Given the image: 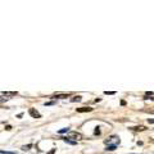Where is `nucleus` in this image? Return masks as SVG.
I'll use <instances>...</instances> for the list:
<instances>
[{"mask_svg":"<svg viewBox=\"0 0 154 154\" xmlns=\"http://www.w3.org/2000/svg\"><path fill=\"white\" fill-rule=\"evenodd\" d=\"M134 131H145L146 127L145 126H136V127H132Z\"/></svg>","mask_w":154,"mask_h":154,"instance_id":"20e7f679","label":"nucleus"},{"mask_svg":"<svg viewBox=\"0 0 154 154\" xmlns=\"http://www.w3.org/2000/svg\"><path fill=\"white\" fill-rule=\"evenodd\" d=\"M145 112H149V113H154V107H152V108H149V109H144Z\"/></svg>","mask_w":154,"mask_h":154,"instance_id":"1a4fd4ad","label":"nucleus"},{"mask_svg":"<svg viewBox=\"0 0 154 154\" xmlns=\"http://www.w3.org/2000/svg\"><path fill=\"white\" fill-rule=\"evenodd\" d=\"M104 143L108 145L107 146V150L112 152V150H114V149H116V146L119 144V137L118 136H112V137H109L108 140H105Z\"/></svg>","mask_w":154,"mask_h":154,"instance_id":"f257e3e1","label":"nucleus"},{"mask_svg":"<svg viewBox=\"0 0 154 154\" xmlns=\"http://www.w3.org/2000/svg\"><path fill=\"white\" fill-rule=\"evenodd\" d=\"M55 153V149H51V150L49 152V153H48V154H54Z\"/></svg>","mask_w":154,"mask_h":154,"instance_id":"f8f14e48","label":"nucleus"},{"mask_svg":"<svg viewBox=\"0 0 154 154\" xmlns=\"http://www.w3.org/2000/svg\"><path fill=\"white\" fill-rule=\"evenodd\" d=\"M71 102H81V96H73V98L71 99Z\"/></svg>","mask_w":154,"mask_h":154,"instance_id":"0eeeda50","label":"nucleus"},{"mask_svg":"<svg viewBox=\"0 0 154 154\" xmlns=\"http://www.w3.org/2000/svg\"><path fill=\"white\" fill-rule=\"evenodd\" d=\"M3 95L4 96H16L17 93H14V91H13V93H3Z\"/></svg>","mask_w":154,"mask_h":154,"instance_id":"6e6552de","label":"nucleus"},{"mask_svg":"<svg viewBox=\"0 0 154 154\" xmlns=\"http://www.w3.org/2000/svg\"><path fill=\"white\" fill-rule=\"evenodd\" d=\"M104 94H107V95H113V94H114V91H105Z\"/></svg>","mask_w":154,"mask_h":154,"instance_id":"9b49d317","label":"nucleus"},{"mask_svg":"<svg viewBox=\"0 0 154 154\" xmlns=\"http://www.w3.org/2000/svg\"><path fill=\"white\" fill-rule=\"evenodd\" d=\"M71 94H57V95H54L55 98H60V99H64V98H68Z\"/></svg>","mask_w":154,"mask_h":154,"instance_id":"423d86ee","label":"nucleus"},{"mask_svg":"<svg viewBox=\"0 0 154 154\" xmlns=\"http://www.w3.org/2000/svg\"><path fill=\"white\" fill-rule=\"evenodd\" d=\"M64 132H68V128H63L59 131V134H64Z\"/></svg>","mask_w":154,"mask_h":154,"instance_id":"9d476101","label":"nucleus"},{"mask_svg":"<svg viewBox=\"0 0 154 154\" xmlns=\"http://www.w3.org/2000/svg\"><path fill=\"white\" fill-rule=\"evenodd\" d=\"M148 122L149 123H154V119H148Z\"/></svg>","mask_w":154,"mask_h":154,"instance_id":"ddd939ff","label":"nucleus"},{"mask_svg":"<svg viewBox=\"0 0 154 154\" xmlns=\"http://www.w3.org/2000/svg\"><path fill=\"white\" fill-rule=\"evenodd\" d=\"M2 154H14V153H2Z\"/></svg>","mask_w":154,"mask_h":154,"instance_id":"4468645a","label":"nucleus"},{"mask_svg":"<svg viewBox=\"0 0 154 154\" xmlns=\"http://www.w3.org/2000/svg\"><path fill=\"white\" fill-rule=\"evenodd\" d=\"M91 110H93V108H90V107H81V108H77V112H80V113L91 112Z\"/></svg>","mask_w":154,"mask_h":154,"instance_id":"7ed1b4c3","label":"nucleus"},{"mask_svg":"<svg viewBox=\"0 0 154 154\" xmlns=\"http://www.w3.org/2000/svg\"><path fill=\"white\" fill-rule=\"evenodd\" d=\"M28 113H30V116H31V117H33V118H40V117H41V114L38 113L35 108H30Z\"/></svg>","mask_w":154,"mask_h":154,"instance_id":"f03ea898","label":"nucleus"},{"mask_svg":"<svg viewBox=\"0 0 154 154\" xmlns=\"http://www.w3.org/2000/svg\"><path fill=\"white\" fill-rule=\"evenodd\" d=\"M145 99H150V100H154V93H145Z\"/></svg>","mask_w":154,"mask_h":154,"instance_id":"39448f33","label":"nucleus"}]
</instances>
